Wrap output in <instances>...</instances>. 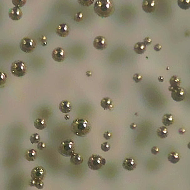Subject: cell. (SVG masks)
I'll return each mask as SVG.
<instances>
[{
	"instance_id": "6da1fadb",
	"label": "cell",
	"mask_w": 190,
	"mask_h": 190,
	"mask_svg": "<svg viewBox=\"0 0 190 190\" xmlns=\"http://www.w3.org/2000/svg\"><path fill=\"white\" fill-rule=\"evenodd\" d=\"M94 10L95 13L100 17L107 18L114 13L115 6L111 0H99L95 2Z\"/></svg>"
},
{
	"instance_id": "7a4b0ae2",
	"label": "cell",
	"mask_w": 190,
	"mask_h": 190,
	"mask_svg": "<svg viewBox=\"0 0 190 190\" xmlns=\"http://www.w3.org/2000/svg\"><path fill=\"white\" fill-rule=\"evenodd\" d=\"M91 125L87 119L78 118L71 124V129L73 133L79 137H84L90 132Z\"/></svg>"
},
{
	"instance_id": "3957f363",
	"label": "cell",
	"mask_w": 190,
	"mask_h": 190,
	"mask_svg": "<svg viewBox=\"0 0 190 190\" xmlns=\"http://www.w3.org/2000/svg\"><path fill=\"white\" fill-rule=\"evenodd\" d=\"M75 144L71 139H67L62 141L58 149L59 153L63 157H71L75 151Z\"/></svg>"
},
{
	"instance_id": "277c9868",
	"label": "cell",
	"mask_w": 190,
	"mask_h": 190,
	"mask_svg": "<svg viewBox=\"0 0 190 190\" xmlns=\"http://www.w3.org/2000/svg\"><path fill=\"white\" fill-rule=\"evenodd\" d=\"M106 164V160L100 155L93 154L88 161V167L92 170L97 171L100 169Z\"/></svg>"
},
{
	"instance_id": "5b68a950",
	"label": "cell",
	"mask_w": 190,
	"mask_h": 190,
	"mask_svg": "<svg viewBox=\"0 0 190 190\" xmlns=\"http://www.w3.org/2000/svg\"><path fill=\"white\" fill-rule=\"evenodd\" d=\"M27 66L22 60H16L12 63L11 66V72L15 77H22L26 73Z\"/></svg>"
},
{
	"instance_id": "8992f818",
	"label": "cell",
	"mask_w": 190,
	"mask_h": 190,
	"mask_svg": "<svg viewBox=\"0 0 190 190\" xmlns=\"http://www.w3.org/2000/svg\"><path fill=\"white\" fill-rule=\"evenodd\" d=\"M20 47L21 50L27 53L33 52L36 47V43L31 38L24 37L20 42Z\"/></svg>"
},
{
	"instance_id": "52a82bcc",
	"label": "cell",
	"mask_w": 190,
	"mask_h": 190,
	"mask_svg": "<svg viewBox=\"0 0 190 190\" xmlns=\"http://www.w3.org/2000/svg\"><path fill=\"white\" fill-rule=\"evenodd\" d=\"M169 90L171 92V97L176 102L183 101L186 97L185 90L182 87H169Z\"/></svg>"
},
{
	"instance_id": "ba28073f",
	"label": "cell",
	"mask_w": 190,
	"mask_h": 190,
	"mask_svg": "<svg viewBox=\"0 0 190 190\" xmlns=\"http://www.w3.org/2000/svg\"><path fill=\"white\" fill-rule=\"evenodd\" d=\"M46 170L43 167L38 166L34 168L31 171V176L33 179L43 181L45 178Z\"/></svg>"
},
{
	"instance_id": "9c48e42d",
	"label": "cell",
	"mask_w": 190,
	"mask_h": 190,
	"mask_svg": "<svg viewBox=\"0 0 190 190\" xmlns=\"http://www.w3.org/2000/svg\"><path fill=\"white\" fill-rule=\"evenodd\" d=\"M94 47L98 50H104L107 48L108 42L104 37L99 36L95 38L93 41Z\"/></svg>"
},
{
	"instance_id": "30bf717a",
	"label": "cell",
	"mask_w": 190,
	"mask_h": 190,
	"mask_svg": "<svg viewBox=\"0 0 190 190\" xmlns=\"http://www.w3.org/2000/svg\"><path fill=\"white\" fill-rule=\"evenodd\" d=\"M157 3L154 0H145L142 3L143 10L146 13H154L157 9Z\"/></svg>"
},
{
	"instance_id": "8fae6325",
	"label": "cell",
	"mask_w": 190,
	"mask_h": 190,
	"mask_svg": "<svg viewBox=\"0 0 190 190\" xmlns=\"http://www.w3.org/2000/svg\"><path fill=\"white\" fill-rule=\"evenodd\" d=\"M52 58L56 62H63L65 59V51L62 48H56L52 51Z\"/></svg>"
},
{
	"instance_id": "7c38bea8",
	"label": "cell",
	"mask_w": 190,
	"mask_h": 190,
	"mask_svg": "<svg viewBox=\"0 0 190 190\" xmlns=\"http://www.w3.org/2000/svg\"><path fill=\"white\" fill-rule=\"evenodd\" d=\"M70 29L68 25L66 23H61L59 25L56 29V33L58 35L61 37L65 38L69 35Z\"/></svg>"
},
{
	"instance_id": "4fadbf2b",
	"label": "cell",
	"mask_w": 190,
	"mask_h": 190,
	"mask_svg": "<svg viewBox=\"0 0 190 190\" xmlns=\"http://www.w3.org/2000/svg\"><path fill=\"white\" fill-rule=\"evenodd\" d=\"M23 15L22 10L19 7L15 6L9 10V17L13 21H19L22 18Z\"/></svg>"
},
{
	"instance_id": "5bb4252c",
	"label": "cell",
	"mask_w": 190,
	"mask_h": 190,
	"mask_svg": "<svg viewBox=\"0 0 190 190\" xmlns=\"http://www.w3.org/2000/svg\"><path fill=\"white\" fill-rule=\"evenodd\" d=\"M137 166V162L132 158H126L124 160L122 167L128 171L134 170Z\"/></svg>"
},
{
	"instance_id": "9a60e30c",
	"label": "cell",
	"mask_w": 190,
	"mask_h": 190,
	"mask_svg": "<svg viewBox=\"0 0 190 190\" xmlns=\"http://www.w3.org/2000/svg\"><path fill=\"white\" fill-rule=\"evenodd\" d=\"M100 105L105 110H112L114 108L112 100L109 97H105L102 99Z\"/></svg>"
},
{
	"instance_id": "2e32d148",
	"label": "cell",
	"mask_w": 190,
	"mask_h": 190,
	"mask_svg": "<svg viewBox=\"0 0 190 190\" xmlns=\"http://www.w3.org/2000/svg\"><path fill=\"white\" fill-rule=\"evenodd\" d=\"M59 109L61 112L64 114H68L72 110L71 103L67 100L62 101L59 104Z\"/></svg>"
},
{
	"instance_id": "e0dca14e",
	"label": "cell",
	"mask_w": 190,
	"mask_h": 190,
	"mask_svg": "<svg viewBox=\"0 0 190 190\" xmlns=\"http://www.w3.org/2000/svg\"><path fill=\"white\" fill-rule=\"evenodd\" d=\"M38 154L36 150L30 149L25 152L24 157L29 162L34 161L37 157Z\"/></svg>"
},
{
	"instance_id": "ac0fdd59",
	"label": "cell",
	"mask_w": 190,
	"mask_h": 190,
	"mask_svg": "<svg viewBox=\"0 0 190 190\" xmlns=\"http://www.w3.org/2000/svg\"><path fill=\"white\" fill-rule=\"evenodd\" d=\"M83 162V157L79 153H74L70 157V162L74 166H79Z\"/></svg>"
},
{
	"instance_id": "d6986e66",
	"label": "cell",
	"mask_w": 190,
	"mask_h": 190,
	"mask_svg": "<svg viewBox=\"0 0 190 190\" xmlns=\"http://www.w3.org/2000/svg\"><path fill=\"white\" fill-rule=\"evenodd\" d=\"M34 126L38 130H43L46 127V121L43 118H37L34 122Z\"/></svg>"
},
{
	"instance_id": "ffe728a7",
	"label": "cell",
	"mask_w": 190,
	"mask_h": 190,
	"mask_svg": "<svg viewBox=\"0 0 190 190\" xmlns=\"http://www.w3.org/2000/svg\"><path fill=\"white\" fill-rule=\"evenodd\" d=\"M134 50L137 54H144L146 50V46L143 42H138L134 45Z\"/></svg>"
},
{
	"instance_id": "44dd1931",
	"label": "cell",
	"mask_w": 190,
	"mask_h": 190,
	"mask_svg": "<svg viewBox=\"0 0 190 190\" xmlns=\"http://www.w3.org/2000/svg\"><path fill=\"white\" fill-rule=\"evenodd\" d=\"M162 123L165 126H169L174 123L173 116L170 114H166L162 116Z\"/></svg>"
},
{
	"instance_id": "7402d4cb",
	"label": "cell",
	"mask_w": 190,
	"mask_h": 190,
	"mask_svg": "<svg viewBox=\"0 0 190 190\" xmlns=\"http://www.w3.org/2000/svg\"><path fill=\"white\" fill-rule=\"evenodd\" d=\"M180 159V155L177 152H171L168 155V160L172 164H177Z\"/></svg>"
},
{
	"instance_id": "603a6c76",
	"label": "cell",
	"mask_w": 190,
	"mask_h": 190,
	"mask_svg": "<svg viewBox=\"0 0 190 190\" xmlns=\"http://www.w3.org/2000/svg\"><path fill=\"white\" fill-rule=\"evenodd\" d=\"M157 135L162 139L167 138L168 136L169 131L167 127L166 126H161L157 131Z\"/></svg>"
},
{
	"instance_id": "cb8c5ba5",
	"label": "cell",
	"mask_w": 190,
	"mask_h": 190,
	"mask_svg": "<svg viewBox=\"0 0 190 190\" xmlns=\"http://www.w3.org/2000/svg\"><path fill=\"white\" fill-rule=\"evenodd\" d=\"M169 82L171 85L170 87H179L181 84V80L178 76H173L170 79Z\"/></svg>"
},
{
	"instance_id": "d4e9b609",
	"label": "cell",
	"mask_w": 190,
	"mask_h": 190,
	"mask_svg": "<svg viewBox=\"0 0 190 190\" xmlns=\"http://www.w3.org/2000/svg\"><path fill=\"white\" fill-rule=\"evenodd\" d=\"M29 185L31 186H35L39 189H43L44 188V183L43 181L36 180L31 179L29 182Z\"/></svg>"
},
{
	"instance_id": "484cf974",
	"label": "cell",
	"mask_w": 190,
	"mask_h": 190,
	"mask_svg": "<svg viewBox=\"0 0 190 190\" xmlns=\"http://www.w3.org/2000/svg\"><path fill=\"white\" fill-rule=\"evenodd\" d=\"M177 3L178 6L183 10H187L190 8V0H178Z\"/></svg>"
},
{
	"instance_id": "4316f807",
	"label": "cell",
	"mask_w": 190,
	"mask_h": 190,
	"mask_svg": "<svg viewBox=\"0 0 190 190\" xmlns=\"http://www.w3.org/2000/svg\"><path fill=\"white\" fill-rule=\"evenodd\" d=\"M40 140V136L38 133L33 134L30 137V140L32 144H38Z\"/></svg>"
},
{
	"instance_id": "83f0119b",
	"label": "cell",
	"mask_w": 190,
	"mask_h": 190,
	"mask_svg": "<svg viewBox=\"0 0 190 190\" xmlns=\"http://www.w3.org/2000/svg\"><path fill=\"white\" fill-rule=\"evenodd\" d=\"M101 148L103 151L105 152H107L110 149V145L107 142H104L101 144Z\"/></svg>"
},
{
	"instance_id": "f1b7e54d",
	"label": "cell",
	"mask_w": 190,
	"mask_h": 190,
	"mask_svg": "<svg viewBox=\"0 0 190 190\" xmlns=\"http://www.w3.org/2000/svg\"><path fill=\"white\" fill-rule=\"evenodd\" d=\"M143 78V76L141 74H139V73H136L133 76V80L135 81L136 83H138L141 82Z\"/></svg>"
},
{
	"instance_id": "f546056e",
	"label": "cell",
	"mask_w": 190,
	"mask_h": 190,
	"mask_svg": "<svg viewBox=\"0 0 190 190\" xmlns=\"http://www.w3.org/2000/svg\"><path fill=\"white\" fill-rule=\"evenodd\" d=\"M26 2V1H12V3L13 5L19 8L24 6Z\"/></svg>"
},
{
	"instance_id": "4dcf8cb0",
	"label": "cell",
	"mask_w": 190,
	"mask_h": 190,
	"mask_svg": "<svg viewBox=\"0 0 190 190\" xmlns=\"http://www.w3.org/2000/svg\"><path fill=\"white\" fill-rule=\"evenodd\" d=\"M1 87H2L3 85L5 84L6 81H7V75H6V74L5 72H1Z\"/></svg>"
},
{
	"instance_id": "1f68e13d",
	"label": "cell",
	"mask_w": 190,
	"mask_h": 190,
	"mask_svg": "<svg viewBox=\"0 0 190 190\" xmlns=\"http://www.w3.org/2000/svg\"><path fill=\"white\" fill-rule=\"evenodd\" d=\"M83 18V14L81 12H79L75 15L74 19L77 22H80L82 21Z\"/></svg>"
},
{
	"instance_id": "d6a6232c",
	"label": "cell",
	"mask_w": 190,
	"mask_h": 190,
	"mask_svg": "<svg viewBox=\"0 0 190 190\" xmlns=\"http://www.w3.org/2000/svg\"><path fill=\"white\" fill-rule=\"evenodd\" d=\"M94 1H79L78 3L83 6H90L93 3Z\"/></svg>"
},
{
	"instance_id": "836d02e7",
	"label": "cell",
	"mask_w": 190,
	"mask_h": 190,
	"mask_svg": "<svg viewBox=\"0 0 190 190\" xmlns=\"http://www.w3.org/2000/svg\"><path fill=\"white\" fill-rule=\"evenodd\" d=\"M103 136L105 139L106 140H109L111 138L112 134L110 131H106V132H105L104 134H103Z\"/></svg>"
},
{
	"instance_id": "e575fe53",
	"label": "cell",
	"mask_w": 190,
	"mask_h": 190,
	"mask_svg": "<svg viewBox=\"0 0 190 190\" xmlns=\"http://www.w3.org/2000/svg\"><path fill=\"white\" fill-rule=\"evenodd\" d=\"M46 147V145L45 143H44V142H39L37 145V148L39 150H44L45 148Z\"/></svg>"
},
{
	"instance_id": "d590c367",
	"label": "cell",
	"mask_w": 190,
	"mask_h": 190,
	"mask_svg": "<svg viewBox=\"0 0 190 190\" xmlns=\"http://www.w3.org/2000/svg\"><path fill=\"white\" fill-rule=\"evenodd\" d=\"M159 148L157 146H153L151 149V153L154 155H157L159 152Z\"/></svg>"
},
{
	"instance_id": "8d00e7d4",
	"label": "cell",
	"mask_w": 190,
	"mask_h": 190,
	"mask_svg": "<svg viewBox=\"0 0 190 190\" xmlns=\"http://www.w3.org/2000/svg\"><path fill=\"white\" fill-rule=\"evenodd\" d=\"M152 42V39H151L150 38L148 37H146L145 38V39H144V42H143V43H144V44H145L147 46L151 44Z\"/></svg>"
},
{
	"instance_id": "74e56055",
	"label": "cell",
	"mask_w": 190,
	"mask_h": 190,
	"mask_svg": "<svg viewBox=\"0 0 190 190\" xmlns=\"http://www.w3.org/2000/svg\"><path fill=\"white\" fill-rule=\"evenodd\" d=\"M162 46L160 44H158L154 46V49L156 51H159L161 49Z\"/></svg>"
},
{
	"instance_id": "f35d334b",
	"label": "cell",
	"mask_w": 190,
	"mask_h": 190,
	"mask_svg": "<svg viewBox=\"0 0 190 190\" xmlns=\"http://www.w3.org/2000/svg\"><path fill=\"white\" fill-rule=\"evenodd\" d=\"M42 44L44 46H45L47 44V38L46 37L44 36L43 37V38L42 39Z\"/></svg>"
},
{
	"instance_id": "ab89813d",
	"label": "cell",
	"mask_w": 190,
	"mask_h": 190,
	"mask_svg": "<svg viewBox=\"0 0 190 190\" xmlns=\"http://www.w3.org/2000/svg\"><path fill=\"white\" fill-rule=\"evenodd\" d=\"M136 127H137V125H136V124L134 123V122L130 124V128H131V129H133V130L136 129Z\"/></svg>"
},
{
	"instance_id": "60d3db41",
	"label": "cell",
	"mask_w": 190,
	"mask_h": 190,
	"mask_svg": "<svg viewBox=\"0 0 190 190\" xmlns=\"http://www.w3.org/2000/svg\"><path fill=\"white\" fill-rule=\"evenodd\" d=\"M185 132H186V131L183 127L180 128L179 130V133L180 135H183V134H185Z\"/></svg>"
},
{
	"instance_id": "b9f144b4",
	"label": "cell",
	"mask_w": 190,
	"mask_h": 190,
	"mask_svg": "<svg viewBox=\"0 0 190 190\" xmlns=\"http://www.w3.org/2000/svg\"><path fill=\"white\" fill-rule=\"evenodd\" d=\"M158 80L159 81L161 82H163L164 81V77H162V76L159 77L158 78Z\"/></svg>"
},
{
	"instance_id": "7bdbcfd3",
	"label": "cell",
	"mask_w": 190,
	"mask_h": 190,
	"mask_svg": "<svg viewBox=\"0 0 190 190\" xmlns=\"http://www.w3.org/2000/svg\"><path fill=\"white\" fill-rule=\"evenodd\" d=\"M92 74V73L91 71H90V70H89V71H87L86 72V75H87L88 77H90L91 76Z\"/></svg>"
},
{
	"instance_id": "ee69618b",
	"label": "cell",
	"mask_w": 190,
	"mask_h": 190,
	"mask_svg": "<svg viewBox=\"0 0 190 190\" xmlns=\"http://www.w3.org/2000/svg\"><path fill=\"white\" fill-rule=\"evenodd\" d=\"M64 118L66 119V120H69L70 118V116H69V115L66 114V115H65L64 116Z\"/></svg>"
}]
</instances>
